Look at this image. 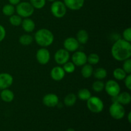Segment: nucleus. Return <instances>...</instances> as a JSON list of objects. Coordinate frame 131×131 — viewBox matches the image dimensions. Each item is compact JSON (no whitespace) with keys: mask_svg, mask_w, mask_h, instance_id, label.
Wrapping results in <instances>:
<instances>
[{"mask_svg":"<svg viewBox=\"0 0 131 131\" xmlns=\"http://www.w3.org/2000/svg\"><path fill=\"white\" fill-rule=\"evenodd\" d=\"M111 54L114 59L118 61H125L131 56L130 42L124 39H118L111 47Z\"/></svg>","mask_w":131,"mask_h":131,"instance_id":"nucleus-1","label":"nucleus"},{"mask_svg":"<svg viewBox=\"0 0 131 131\" xmlns=\"http://www.w3.org/2000/svg\"><path fill=\"white\" fill-rule=\"evenodd\" d=\"M54 35L52 32L46 28L37 31L35 34V40L38 45L42 47L51 46L54 41Z\"/></svg>","mask_w":131,"mask_h":131,"instance_id":"nucleus-2","label":"nucleus"},{"mask_svg":"<svg viewBox=\"0 0 131 131\" xmlns=\"http://www.w3.org/2000/svg\"><path fill=\"white\" fill-rule=\"evenodd\" d=\"M16 12L21 17L28 18L31 16L34 13V8L30 3L20 2L17 5Z\"/></svg>","mask_w":131,"mask_h":131,"instance_id":"nucleus-3","label":"nucleus"},{"mask_svg":"<svg viewBox=\"0 0 131 131\" xmlns=\"http://www.w3.org/2000/svg\"><path fill=\"white\" fill-rule=\"evenodd\" d=\"M87 107L88 110L94 113H99L102 112L104 109L103 101L100 98L94 96H91L87 100Z\"/></svg>","mask_w":131,"mask_h":131,"instance_id":"nucleus-4","label":"nucleus"},{"mask_svg":"<svg viewBox=\"0 0 131 131\" xmlns=\"http://www.w3.org/2000/svg\"><path fill=\"white\" fill-rule=\"evenodd\" d=\"M109 112L112 118L116 120H120L124 117L125 110L122 104L119 102H113L109 109Z\"/></svg>","mask_w":131,"mask_h":131,"instance_id":"nucleus-5","label":"nucleus"},{"mask_svg":"<svg viewBox=\"0 0 131 131\" xmlns=\"http://www.w3.org/2000/svg\"><path fill=\"white\" fill-rule=\"evenodd\" d=\"M52 15L56 18H62L67 13V7L63 2L60 1H53L51 6Z\"/></svg>","mask_w":131,"mask_h":131,"instance_id":"nucleus-6","label":"nucleus"},{"mask_svg":"<svg viewBox=\"0 0 131 131\" xmlns=\"http://www.w3.org/2000/svg\"><path fill=\"white\" fill-rule=\"evenodd\" d=\"M104 89L107 94L111 97L117 96L121 90L119 84L115 80L107 81L104 86Z\"/></svg>","mask_w":131,"mask_h":131,"instance_id":"nucleus-7","label":"nucleus"},{"mask_svg":"<svg viewBox=\"0 0 131 131\" xmlns=\"http://www.w3.org/2000/svg\"><path fill=\"white\" fill-rule=\"evenodd\" d=\"M36 58L37 60L41 65H46L48 63L50 60L51 55L48 50L45 47L40 49L37 51L36 54Z\"/></svg>","mask_w":131,"mask_h":131,"instance_id":"nucleus-8","label":"nucleus"},{"mask_svg":"<svg viewBox=\"0 0 131 131\" xmlns=\"http://www.w3.org/2000/svg\"><path fill=\"white\" fill-rule=\"evenodd\" d=\"M69 52L65 49H60L58 50L54 54V60L58 65H63L69 61Z\"/></svg>","mask_w":131,"mask_h":131,"instance_id":"nucleus-9","label":"nucleus"},{"mask_svg":"<svg viewBox=\"0 0 131 131\" xmlns=\"http://www.w3.org/2000/svg\"><path fill=\"white\" fill-rule=\"evenodd\" d=\"M72 62L75 66H83L87 62V56L85 52L83 51H75L72 56Z\"/></svg>","mask_w":131,"mask_h":131,"instance_id":"nucleus-10","label":"nucleus"},{"mask_svg":"<svg viewBox=\"0 0 131 131\" xmlns=\"http://www.w3.org/2000/svg\"><path fill=\"white\" fill-rule=\"evenodd\" d=\"M63 46L64 49L69 52H75L79 49V43L76 38L74 37H69L64 41Z\"/></svg>","mask_w":131,"mask_h":131,"instance_id":"nucleus-11","label":"nucleus"},{"mask_svg":"<svg viewBox=\"0 0 131 131\" xmlns=\"http://www.w3.org/2000/svg\"><path fill=\"white\" fill-rule=\"evenodd\" d=\"M42 102L47 107H54L58 104V97L54 93H48L43 97Z\"/></svg>","mask_w":131,"mask_h":131,"instance_id":"nucleus-12","label":"nucleus"},{"mask_svg":"<svg viewBox=\"0 0 131 131\" xmlns=\"http://www.w3.org/2000/svg\"><path fill=\"white\" fill-rule=\"evenodd\" d=\"M14 81V78L8 73L0 74V90L7 89L11 86Z\"/></svg>","mask_w":131,"mask_h":131,"instance_id":"nucleus-13","label":"nucleus"},{"mask_svg":"<svg viewBox=\"0 0 131 131\" xmlns=\"http://www.w3.org/2000/svg\"><path fill=\"white\" fill-rule=\"evenodd\" d=\"M67 8L71 10H79L83 6L84 0H63Z\"/></svg>","mask_w":131,"mask_h":131,"instance_id":"nucleus-14","label":"nucleus"},{"mask_svg":"<svg viewBox=\"0 0 131 131\" xmlns=\"http://www.w3.org/2000/svg\"><path fill=\"white\" fill-rule=\"evenodd\" d=\"M65 75V72L61 67H54L51 71V76L53 80L56 81H60L62 80Z\"/></svg>","mask_w":131,"mask_h":131,"instance_id":"nucleus-15","label":"nucleus"},{"mask_svg":"<svg viewBox=\"0 0 131 131\" xmlns=\"http://www.w3.org/2000/svg\"><path fill=\"white\" fill-rule=\"evenodd\" d=\"M20 25L22 26L23 29L26 32L30 33L32 32L35 28V23L32 19L29 18H25L24 20H22V23Z\"/></svg>","mask_w":131,"mask_h":131,"instance_id":"nucleus-16","label":"nucleus"},{"mask_svg":"<svg viewBox=\"0 0 131 131\" xmlns=\"http://www.w3.org/2000/svg\"><path fill=\"white\" fill-rule=\"evenodd\" d=\"M0 97L3 101L5 102H12L14 99V93L12 91L10 90L4 89L2 90L1 93H0Z\"/></svg>","mask_w":131,"mask_h":131,"instance_id":"nucleus-17","label":"nucleus"},{"mask_svg":"<svg viewBox=\"0 0 131 131\" xmlns=\"http://www.w3.org/2000/svg\"><path fill=\"white\" fill-rule=\"evenodd\" d=\"M76 39L79 43V44H85L87 43L89 39V35L88 32L84 29H80L78 31L76 35Z\"/></svg>","mask_w":131,"mask_h":131,"instance_id":"nucleus-18","label":"nucleus"},{"mask_svg":"<svg viewBox=\"0 0 131 131\" xmlns=\"http://www.w3.org/2000/svg\"><path fill=\"white\" fill-rule=\"evenodd\" d=\"M118 101L122 105H127L131 102L130 94L128 92H124L118 95Z\"/></svg>","mask_w":131,"mask_h":131,"instance_id":"nucleus-19","label":"nucleus"},{"mask_svg":"<svg viewBox=\"0 0 131 131\" xmlns=\"http://www.w3.org/2000/svg\"><path fill=\"white\" fill-rule=\"evenodd\" d=\"M81 75L84 78H89L93 75V68L90 64H84L81 69Z\"/></svg>","mask_w":131,"mask_h":131,"instance_id":"nucleus-20","label":"nucleus"},{"mask_svg":"<svg viewBox=\"0 0 131 131\" xmlns=\"http://www.w3.org/2000/svg\"><path fill=\"white\" fill-rule=\"evenodd\" d=\"M77 101V96L74 93H69L64 98V104L67 107H72L75 104Z\"/></svg>","mask_w":131,"mask_h":131,"instance_id":"nucleus-21","label":"nucleus"},{"mask_svg":"<svg viewBox=\"0 0 131 131\" xmlns=\"http://www.w3.org/2000/svg\"><path fill=\"white\" fill-rule=\"evenodd\" d=\"M93 75L98 80H102V79H105L107 77V70L102 67L97 68L95 70H93Z\"/></svg>","mask_w":131,"mask_h":131,"instance_id":"nucleus-22","label":"nucleus"},{"mask_svg":"<svg viewBox=\"0 0 131 131\" xmlns=\"http://www.w3.org/2000/svg\"><path fill=\"white\" fill-rule=\"evenodd\" d=\"M92 96L90 92L86 88H83V89L79 90L78 93V97L81 101H86L87 100L89 99Z\"/></svg>","mask_w":131,"mask_h":131,"instance_id":"nucleus-23","label":"nucleus"},{"mask_svg":"<svg viewBox=\"0 0 131 131\" xmlns=\"http://www.w3.org/2000/svg\"><path fill=\"white\" fill-rule=\"evenodd\" d=\"M33 38L32 37V36H31L30 35L27 34H24L21 35L19 39V43L24 46H29L30 44H31V43L33 42Z\"/></svg>","mask_w":131,"mask_h":131,"instance_id":"nucleus-24","label":"nucleus"},{"mask_svg":"<svg viewBox=\"0 0 131 131\" xmlns=\"http://www.w3.org/2000/svg\"><path fill=\"white\" fill-rule=\"evenodd\" d=\"M113 76L116 80L122 81L124 80L125 77L127 76V74L124 69H121V68H117V69H115L113 71Z\"/></svg>","mask_w":131,"mask_h":131,"instance_id":"nucleus-25","label":"nucleus"},{"mask_svg":"<svg viewBox=\"0 0 131 131\" xmlns=\"http://www.w3.org/2000/svg\"><path fill=\"white\" fill-rule=\"evenodd\" d=\"M2 12L4 15L10 17L11 15L14 14V12H15V8H14V5H11V4H8V5H5L3 7Z\"/></svg>","mask_w":131,"mask_h":131,"instance_id":"nucleus-26","label":"nucleus"},{"mask_svg":"<svg viewBox=\"0 0 131 131\" xmlns=\"http://www.w3.org/2000/svg\"><path fill=\"white\" fill-rule=\"evenodd\" d=\"M104 86L105 84L102 81H96L92 84V89L94 92L99 93V92H101L102 91H103V90L104 89Z\"/></svg>","mask_w":131,"mask_h":131,"instance_id":"nucleus-27","label":"nucleus"},{"mask_svg":"<svg viewBox=\"0 0 131 131\" xmlns=\"http://www.w3.org/2000/svg\"><path fill=\"white\" fill-rule=\"evenodd\" d=\"M22 17L19 16V15H12L10 16V19H9V21H10V24L14 26H19L22 23Z\"/></svg>","mask_w":131,"mask_h":131,"instance_id":"nucleus-28","label":"nucleus"},{"mask_svg":"<svg viewBox=\"0 0 131 131\" xmlns=\"http://www.w3.org/2000/svg\"><path fill=\"white\" fill-rule=\"evenodd\" d=\"M100 61V57L97 54L92 53L90 54L88 56H87V61L90 65H97Z\"/></svg>","mask_w":131,"mask_h":131,"instance_id":"nucleus-29","label":"nucleus"},{"mask_svg":"<svg viewBox=\"0 0 131 131\" xmlns=\"http://www.w3.org/2000/svg\"><path fill=\"white\" fill-rule=\"evenodd\" d=\"M63 65V67L62 68L64 70V71H65V72L69 73V74H71V73H73L74 71H75V66L72 62H69V61H67V62H66Z\"/></svg>","mask_w":131,"mask_h":131,"instance_id":"nucleus-30","label":"nucleus"},{"mask_svg":"<svg viewBox=\"0 0 131 131\" xmlns=\"http://www.w3.org/2000/svg\"><path fill=\"white\" fill-rule=\"evenodd\" d=\"M46 0H30V3L34 8L41 9L46 5Z\"/></svg>","mask_w":131,"mask_h":131,"instance_id":"nucleus-31","label":"nucleus"},{"mask_svg":"<svg viewBox=\"0 0 131 131\" xmlns=\"http://www.w3.org/2000/svg\"><path fill=\"white\" fill-rule=\"evenodd\" d=\"M123 69L124 71L126 72L127 74H130L131 73V60L130 59H127V60L124 61V64H123Z\"/></svg>","mask_w":131,"mask_h":131,"instance_id":"nucleus-32","label":"nucleus"},{"mask_svg":"<svg viewBox=\"0 0 131 131\" xmlns=\"http://www.w3.org/2000/svg\"><path fill=\"white\" fill-rule=\"evenodd\" d=\"M123 37L125 40L127 42H131V28H126L123 32Z\"/></svg>","mask_w":131,"mask_h":131,"instance_id":"nucleus-33","label":"nucleus"},{"mask_svg":"<svg viewBox=\"0 0 131 131\" xmlns=\"http://www.w3.org/2000/svg\"><path fill=\"white\" fill-rule=\"evenodd\" d=\"M124 81H125V85L126 88H127L129 90H131V75L129 74L125 77L124 79Z\"/></svg>","mask_w":131,"mask_h":131,"instance_id":"nucleus-34","label":"nucleus"},{"mask_svg":"<svg viewBox=\"0 0 131 131\" xmlns=\"http://www.w3.org/2000/svg\"><path fill=\"white\" fill-rule=\"evenodd\" d=\"M6 36V31L5 28L0 24V42L3 41Z\"/></svg>","mask_w":131,"mask_h":131,"instance_id":"nucleus-35","label":"nucleus"},{"mask_svg":"<svg viewBox=\"0 0 131 131\" xmlns=\"http://www.w3.org/2000/svg\"><path fill=\"white\" fill-rule=\"evenodd\" d=\"M10 4L12 5H17L20 2V0H8Z\"/></svg>","mask_w":131,"mask_h":131,"instance_id":"nucleus-36","label":"nucleus"},{"mask_svg":"<svg viewBox=\"0 0 131 131\" xmlns=\"http://www.w3.org/2000/svg\"><path fill=\"white\" fill-rule=\"evenodd\" d=\"M130 116H131V113H130V112H129V114H128V116H127V117H128V121H129V123H130V122H131V120H130Z\"/></svg>","mask_w":131,"mask_h":131,"instance_id":"nucleus-37","label":"nucleus"},{"mask_svg":"<svg viewBox=\"0 0 131 131\" xmlns=\"http://www.w3.org/2000/svg\"><path fill=\"white\" fill-rule=\"evenodd\" d=\"M66 131H75V130H74V129H72V128H70V129H68Z\"/></svg>","mask_w":131,"mask_h":131,"instance_id":"nucleus-38","label":"nucleus"},{"mask_svg":"<svg viewBox=\"0 0 131 131\" xmlns=\"http://www.w3.org/2000/svg\"><path fill=\"white\" fill-rule=\"evenodd\" d=\"M47 1H50V2H53V1H54L55 0H47Z\"/></svg>","mask_w":131,"mask_h":131,"instance_id":"nucleus-39","label":"nucleus"}]
</instances>
